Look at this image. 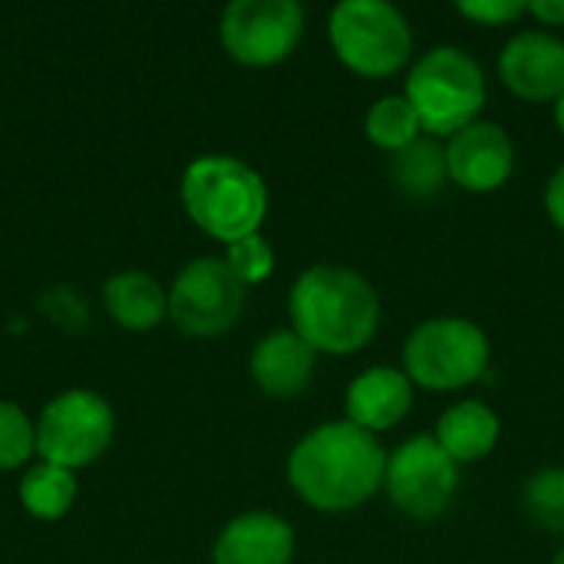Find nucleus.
Masks as SVG:
<instances>
[{"mask_svg": "<svg viewBox=\"0 0 564 564\" xmlns=\"http://www.w3.org/2000/svg\"><path fill=\"white\" fill-rule=\"evenodd\" d=\"M387 453L380 440L347 420L324 423L288 456L291 489L317 512H354L383 489Z\"/></svg>", "mask_w": 564, "mask_h": 564, "instance_id": "obj_1", "label": "nucleus"}, {"mask_svg": "<svg viewBox=\"0 0 564 564\" xmlns=\"http://www.w3.org/2000/svg\"><path fill=\"white\" fill-rule=\"evenodd\" d=\"M288 314L291 330L317 354L347 357L377 337L383 307L377 288L360 271L344 264H314L294 281Z\"/></svg>", "mask_w": 564, "mask_h": 564, "instance_id": "obj_2", "label": "nucleus"}, {"mask_svg": "<svg viewBox=\"0 0 564 564\" xmlns=\"http://www.w3.org/2000/svg\"><path fill=\"white\" fill-rule=\"evenodd\" d=\"M182 202L202 231L231 245L258 235L268 215V185L235 155H202L182 175Z\"/></svg>", "mask_w": 564, "mask_h": 564, "instance_id": "obj_3", "label": "nucleus"}, {"mask_svg": "<svg viewBox=\"0 0 564 564\" xmlns=\"http://www.w3.org/2000/svg\"><path fill=\"white\" fill-rule=\"evenodd\" d=\"M403 96L413 102L426 135L453 139L459 129L479 119L489 89L476 56L443 43L413 63Z\"/></svg>", "mask_w": 564, "mask_h": 564, "instance_id": "obj_4", "label": "nucleus"}, {"mask_svg": "<svg viewBox=\"0 0 564 564\" xmlns=\"http://www.w3.org/2000/svg\"><path fill=\"white\" fill-rule=\"evenodd\" d=\"M327 30L337 59L357 76H393L413 56L410 20L390 0H340Z\"/></svg>", "mask_w": 564, "mask_h": 564, "instance_id": "obj_5", "label": "nucleus"}, {"mask_svg": "<svg viewBox=\"0 0 564 564\" xmlns=\"http://www.w3.org/2000/svg\"><path fill=\"white\" fill-rule=\"evenodd\" d=\"M489 334L469 317L423 321L403 344V373L426 390H463L489 367Z\"/></svg>", "mask_w": 564, "mask_h": 564, "instance_id": "obj_6", "label": "nucleus"}, {"mask_svg": "<svg viewBox=\"0 0 564 564\" xmlns=\"http://www.w3.org/2000/svg\"><path fill=\"white\" fill-rule=\"evenodd\" d=\"M112 406L93 390H66L50 400L36 420V453L43 463L79 469L99 459L112 440Z\"/></svg>", "mask_w": 564, "mask_h": 564, "instance_id": "obj_7", "label": "nucleus"}, {"mask_svg": "<svg viewBox=\"0 0 564 564\" xmlns=\"http://www.w3.org/2000/svg\"><path fill=\"white\" fill-rule=\"evenodd\" d=\"M245 301L248 288L231 274L225 258H195L172 281L169 317L188 337H218L238 324Z\"/></svg>", "mask_w": 564, "mask_h": 564, "instance_id": "obj_8", "label": "nucleus"}, {"mask_svg": "<svg viewBox=\"0 0 564 564\" xmlns=\"http://www.w3.org/2000/svg\"><path fill=\"white\" fill-rule=\"evenodd\" d=\"M383 489L403 516L426 522L453 506L459 492V466L436 436H413L387 456Z\"/></svg>", "mask_w": 564, "mask_h": 564, "instance_id": "obj_9", "label": "nucleus"}, {"mask_svg": "<svg viewBox=\"0 0 564 564\" xmlns=\"http://www.w3.org/2000/svg\"><path fill=\"white\" fill-rule=\"evenodd\" d=\"M218 33L231 59L245 66H274L301 43L304 7L297 0H231Z\"/></svg>", "mask_w": 564, "mask_h": 564, "instance_id": "obj_10", "label": "nucleus"}, {"mask_svg": "<svg viewBox=\"0 0 564 564\" xmlns=\"http://www.w3.org/2000/svg\"><path fill=\"white\" fill-rule=\"evenodd\" d=\"M449 178L466 192H496L516 169V142L506 126L476 119L446 142Z\"/></svg>", "mask_w": 564, "mask_h": 564, "instance_id": "obj_11", "label": "nucleus"}, {"mask_svg": "<svg viewBox=\"0 0 564 564\" xmlns=\"http://www.w3.org/2000/svg\"><path fill=\"white\" fill-rule=\"evenodd\" d=\"M506 89L529 102H555L564 93V40L545 30L516 33L499 53Z\"/></svg>", "mask_w": 564, "mask_h": 564, "instance_id": "obj_12", "label": "nucleus"}, {"mask_svg": "<svg viewBox=\"0 0 564 564\" xmlns=\"http://www.w3.org/2000/svg\"><path fill=\"white\" fill-rule=\"evenodd\" d=\"M294 529L274 512H245L215 539V564H291Z\"/></svg>", "mask_w": 564, "mask_h": 564, "instance_id": "obj_13", "label": "nucleus"}, {"mask_svg": "<svg viewBox=\"0 0 564 564\" xmlns=\"http://www.w3.org/2000/svg\"><path fill=\"white\" fill-rule=\"evenodd\" d=\"M347 423L383 433L403 423V416L413 410V380L397 367H370L347 387Z\"/></svg>", "mask_w": 564, "mask_h": 564, "instance_id": "obj_14", "label": "nucleus"}, {"mask_svg": "<svg viewBox=\"0 0 564 564\" xmlns=\"http://www.w3.org/2000/svg\"><path fill=\"white\" fill-rule=\"evenodd\" d=\"M314 367H317V350L294 330H271L251 350L254 383L278 400H291L304 393L314 380Z\"/></svg>", "mask_w": 564, "mask_h": 564, "instance_id": "obj_15", "label": "nucleus"}, {"mask_svg": "<svg viewBox=\"0 0 564 564\" xmlns=\"http://www.w3.org/2000/svg\"><path fill=\"white\" fill-rule=\"evenodd\" d=\"M499 433H502V426H499L496 410L479 400L453 403L436 423V443L449 453V459L456 466L486 459L496 449Z\"/></svg>", "mask_w": 564, "mask_h": 564, "instance_id": "obj_16", "label": "nucleus"}, {"mask_svg": "<svg viewBox=\"0 0 564 564\" xmlns=\"http://www.w3.org/2000/svg\"><path fill=\"white\" fill-rule=\"evenodd\" d=\"M102 301L109 317L126 330H149L169 314L165 288L145 271H119L106 281Z\"/></svg>", "mask_w": 564, "mask_h": 564, "instance_id": "obj_17", "label": "nucleus"}, {"mask_svg": "<svg viewBox=\"0 0 564 564\" xmlns=\"http://www.w3.org/2000/svg\"><path fill=\"white\" fill-rule=\"evenodd\" d=\"M390 178L406 198H433L443 192L449 182V162H446V145L433 135H420L406 149L393 152L390 159Z\"/></svg>", "mask_w": 564, "mask_h": 564, "instance_id": "obj_18", "label": "nucleus"}, {"mask_svg": "<svg viewBox=\"0 0 564 564\" xmlns=\"http://www.w3.org/2000/svg\"><path fill=\"white\" fill-rule=\"evenodd\" d=\"M20 502L33 519H63L76 502V476L53 463L30 466L20 479Z\"/></svg>", "mask_w": 564, "mask_h": 564, "instance_id": "obj_19", "label": "nucleus"}, {"mask_svg": "<svg viewBox=\"0 0 564 564\" xmlns=\"http://www.w3.org/2000/svg\"><path fill=\"white\" fill-rule=\"evenodd\" d=\"M364 129H367V139L377 145V149H387L390 155L406 149L410 142H416L423 132V122L413 109V102L403 96V93H393V96H380L370 109H367V119H364Z\"/></svg>", "mask_w": 564, "mask_h": 564, "instance_id": "obj_20", "label": "nucleus"}, {"mask_svg": "<svg viewBox=\"0 0 564 564\" xmlns=\"http://www.w3.org/2000/svg\"><path fill=\"white\" fill-rule=\"evenodd\" d=\"M522 506L532 522L564 535V466H549L529 476L522 489Z\"/></svg>", "mask_w": 564, "mask_h": 564, "instance_id": "obj_21", "label": "nucleus"}, {"mask_svg": "<svg viewBox=\"0 0 564 564\" xmlns=\"http://www.w3.org/2000/svg\"><path fill=\"white\" fill-rule=\"evenodd\" d=\"M33 453H36V426L17 403L0 400V469H17Z\"/></svg>", "mask_w": 564, "mask_h": 564, "instance_id": "obj_22", "label": "nucleus"}, {"mask_svg": "<svg viewBox=\"0 0 564 564\" xmlns=\"http://www.w3.org/2000/svg\"><path fill=\"white\" fill-rule=\"evenodd\" d=\"M225 264L231 268V274L245 288H251V284H261V281L271 278V271H274V248L261 235H248V238L228 245Z\"/></svg>", "mask_w": 564, "mask_h": 564, "instance_id": "obj_23", "label": "nucleus"}, {"mask_svg": "<svg viewBox=\"0 0 564 564\" xmlns=\"http://www.w3.org/2000/svg\"><path fill=\"white\" fill-rule=\"evenodd\" d=\"M456 10L476 23H486V26H502V23H512L519 17L529 13V3L525 0H459Z\"/></svg>", "mask_w": 564, "mask_h": 564, "instance_id": "obj_24", "label": "nucleus"}, {"mask_svg": "<svg viewBox=\"0 0 564 564\" xmlns=\"http://www.w3.org/2000/svg\"><path fill=\"white\" fill-rule=\"evenodd\" d=\"M545 212H549L552 225L564 235V165L545 185Z\"/></svg>", "mask_w": 564, "mask_h": 564, "instance_id": "obj_25", "label": "nucleus"}, {"mask_svg": "<svg viewBox=\"0 0 564 564\" xmlns=\"http://www.w3.org/2000/svg\"><path fill=\"white\" fill-rule=\"evenodd\" d=\"M529 13L539 17L549 26H564V0H532Z\"/></svg>", "mask_w": 564, "mask_h": 564, "instance_id": "obj_26", "label": "nucleus"}, {"mask_svg": "<svg viewBox=\"0 0 564 564\" xmlns=\"http://www.w3.org/2000/svg\"><path fill=\"white\" fill-rule=\"evenodd\" d=\"M555 126L562 129V135H564V93L555 99Z\"/></svg>", "mask_w": 564, "mask_h": 564, "instance_id": "obj_27", "label": "nucleus"}, {"mask_svg": "<svg viewBox=\"0 0 564 564\" xmlns=\"http://www.w3.org/2000/svg\"><path fill=\"white\" fill-rule=\"evenodd\" d=\"M552 564H564V545L558 549V555H555V562H552Z\"/></svg>", "mask_w": 564, "mask_h": 564, "instance_id": "obj_28", "label": "nucleus"}]
</instances>
